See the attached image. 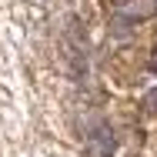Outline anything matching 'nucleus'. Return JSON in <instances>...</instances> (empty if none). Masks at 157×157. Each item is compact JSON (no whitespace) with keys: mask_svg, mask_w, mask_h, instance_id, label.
<instances>
[{"mask_svg":"<svg viewBox=\"0 0 157 157\" xmlns=\"http://www.w3.org/2000/svg\"><path fill=\"white\" fill-rule=\"evenodd\" d=\"M134 24H137L134 17H127V13H117V17H110V20H107V33L124 40V37H130V33H134Z\"/></svg>","mask_w":157,"mask_h":157,"instance_id":"7ed1b4c3","label":"nucleus"},{"mask_svg":"<svg viewBox=\"0 0 157 157\" xmlns=\"http://www.w3.org/2000/svg\"><path fill=\"white\" fill-rule=\"evenodd\" d=\"M114 137L107 134V130H97V134H90L87 137V157H110L114 154Z\"/></svg>","mask_w":157,"mask_h":157,"instance_id":"f257e3e1","label":"nucleus"},{"mask_svg":"<svg viewBox=\"0 0 157 157\" xmlns=\"http://www.w3.org/2000/svg\"><path fill=\"white\" fill-rule=\"evenodd\" d=\"M114 3H130V0H114Z\"/></svg>","mask_w":157,"mask_h":157,"instance_id":"39448f33","label":"nucleus"},{"mask_svg":"<svg viewBox=\"0 0 157 157\" xmlns=\"http://www.w3.org/2000/svg\"><path fill=\"white\" fill-rule=\"evenodd\" d=\"M124 13L140 24L147 17H157V0H130V3H124Z\"/></svg>","mask_w":157,"mask_h":157,"instance_id":"f03ea898","label":"nucleus"},{"mask_svg":"<svg viewBox=\"0 0 157 157\" xmlns=\"http://www.w3.org/2000/svg\"><path fill=\"white\" fill-rule=\"evenodd\" d=\"M144 104H147V110H151V114H157V90H151V94H147V100H144Z\"/></svg>","mask_w":157,"mask_h":157,"instance_id":"20e7f679","label":"nucleus"}]
</instances>
